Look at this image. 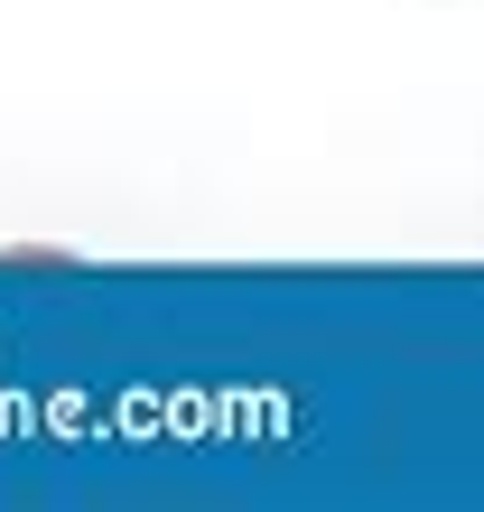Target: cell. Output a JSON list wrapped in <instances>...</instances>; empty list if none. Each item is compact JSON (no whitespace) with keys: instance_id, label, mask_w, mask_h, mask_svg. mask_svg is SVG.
<instances>
[]
</instances>
